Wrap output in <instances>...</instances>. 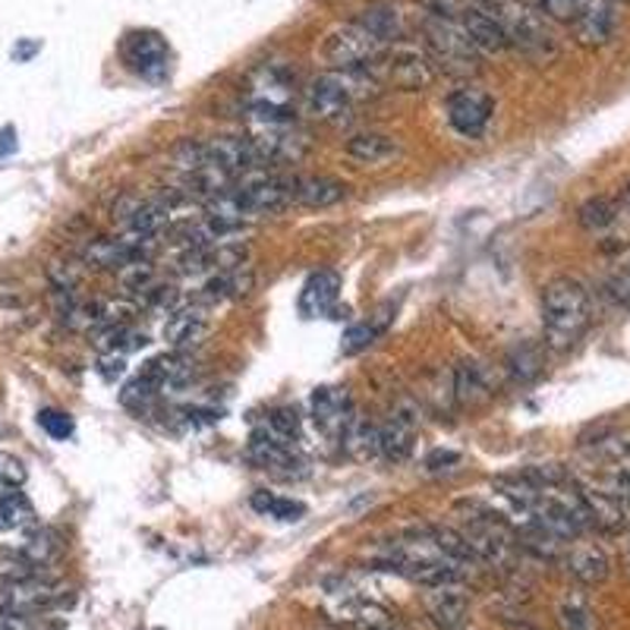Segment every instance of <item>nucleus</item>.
Wrapping results in <instances>:
<instances>
[{
    "mask_svg": "<svg viewBox=\"0 0 630 630\" xmlns=\"http://www.w3.org/2000/svg\"><path fill=\"white\" fill-rule=\"evenodd\" d=\"M382 83L370 70H328L306 88V110L322 124H348L366 102L378 98Z\"/></svg>",
    "mask_w": 630,
    "mask_h": 630,
    "instance_id": "nucleus-1",
    "label": "nucleus"
},
{
    "mask_svg": "<svg viewBox=\"0 0 630 630\" xmlns=\"http://www.w3.org/2000/svg\"><path fill=\"white\" fill-rule=\"evenodd\" d=\"M592 322L587 287L574 278H555L543 290V334L552 350H570Z\"/></svg>",
    "mask_w": 630,
    "mask_h": 630,
    "instance_id": "nucleus-2",
    "label": "nucleus"
},
{
    "mask_svg": "<svg viewBox=\"0 0 630 630\" xmlns=\"http://www.w3.org/2000/svg\"><path fill=\"white\" fill-rule=\"evenodd\" d=\"M455 13H435L433 10L423 17V22H419L423 47H426L435 70H441L448 76H473L482 54L477 51V44L470 42V35L463 32V25L457 22Z\"/></svg>",
    "mask_w": 630,
    "mask_h": 630,
    "instance_id": "nucleus-3",
    "label": "nucleus"
},
{
    "mask_svg": "<svg viewBox=\"0 0 630 630\" xmlns=\"http://www.w3.org/2000/svg\"><path fill=\"white\" fill-rule=\"evenodd\" d=\"M495 17L501 20L508 47H514L526 61L545 64V61H552L558 54V42H555V32L548 29V20H545L540 10L526 7L523 0L501 3Z\"/></svg>",
    "mask_w": 630,
    "mask_h": 630,
    "instance_id": "nucleus-4",
    "label": "nucleus"
},
{
    "mask_svg": "<svg viewBox=\"0 0 630 630\" xmlns=\"http://www.w3.org/2000/svg\"><path fill=\"white\" fill-rule=\"evenodd\" d=\"M372 76L378 83H388L404 92H423L435 83L438 70L429 61L426 47L410 42H394L385 47V54L378 57V64L372 70Z\"/></svg>",
    "mask_w": 630,
    "mask_h": 630,
    "instance_id": "nucleus-5",
    "label": "nucleus"
},
{
    "mask_svg": "<svg viewBox=\"0 0 630 630\" xmlns=\"http://www.w3.org/2000/svg\"><path fill=\"white\" fill-rule=\"evenodd\" d=\"M388 44H382L370 35L360 22L334 25L322 42V57L331 70H375L378 57L385 54Z\"/></svg>",
    "mask_w": 630,
    "mask_h": 630,
    "instance_id": "nucleus-6",
    "label": "nucleus"
},
{
    "mask_svg": "<svg viewBox=\"0 0 630 630\" xmlns=\"http://www.w3.org/2000/svg\"><path fill=\"white\" fill-rule=\"evenodd\" d=\"M416 438H419V404L410 397H401L378 423V451L392 463H404L414 457Z\"/></svg>",
    "mask_w": 630,
    "mask_h": 630,
    "instance_id": "nucleus-7",
    "label": "nucleus"
},
{
    "mask_svg": "<svg viewBox=\"0 0 630 630\" xmlns=\"http://www.w3.org/2000/svg\"><path fill=\"white\" fill-rule=\"evenodd\" d=\"M492 114H495L492 95L477 86L457 88L455 95L448 98V124H451V130L460 132L463 139H479L482 132L489 130Z\"/></svg>",
    "mask_w": 630,
    "mask_h": 630,
    "instance_id": "nucleus-8",
    "label": "nucleus"
},
{
    "mask_svg": "<svg viewBox=\"0 0 630 630\" xmlns=\"http://www.w3.org/2000/svg\"><path fill=\"white\" fill-rule=\"evenodd\" d=\"M120 57L132 73H139L149 83H161L168 76V66H171L168 42L158 32H130L120 44Z\"/></svg>",
    "mask_w": 630,
    "mask_h": 630,
    "instance_id": "nucleus-9",
    "label": "nucleus"
},
{
    "mask_svg": "<svg viewBox=\"0 0 630 630\" xmlns=\"http://www.w3.org/2000/svg\"><path fill=\"white\" fill-rule=\"evenodd\" d=\"M253 149L259 158V168H284V164H297L309 152V139L303 132L290 130V124L284 127H261L253 139Z\"/></svg>",
    "mask_w": 630,
    "mask_h": 630,
    "instance_id": "nucleus-10",
    "label": "nucleus"
},
{
    "mask_svg": "<svg viewBox=\"0 0 630 630\" xmlns=\"http://www.w3.org/2000/svg\"><path fill=\"white\" fill-rule=\"evenodd\" d=\"M237 193L246 202L249 215H278V212H284L293 202L290 183L281 180V177H268L265 168H256V171L243 174Z\"/></svg>",
    "mask_w": 630,
    "mask_h": 630,
    "instance_id": "nucleus-11",
    "label": "nucleus"
},
{
    "mask_svg": "<svg viewBox=\"0 0 630 630\" xmlns=\"http://www.w3.org/2000/svg\"><path fill=\"white\" fill-rule=\"evenodd\" d=\"M457 410H479L495 397V372L479 360H463L455 372Z\"/></svg>",
    "mask_w": 630,
    "mask_h": 630,
    "instance_id": "nucleus-12",
    "label": "nucleus"
},
{
    "mask_svg": "<svg viewBox=\"0 0 630 630\" xmlns=\"http://www.w3.org/2000/svg\"><path fill=\"white\" fill-rule=\"evenodd\" d=\"M577 492L584 499V508H587L589 523L592 530H602V533H621L628 526V511L624 504L615 499L609 485H592V482H577Z\"/></svg>",
    "mask_w": 630,
    "mask_h": 630,
    "instance_id": "nucleus-13",
    "label": "nucleus"
},
{
    "mask_svg": "<svg viewBox=\"0 0 630 630\" xmlns=\"http://www.w3.org/2000/svg\"><path fill=\"white\" fill-rule=\"evenodd\" d=\"M423 606H426V615L433 618L438 630H460L467 624V615H470V602L457 584L429 587V592L423 596Z\"/></svg>",
    "mask_w": 630,
    "mask_h": 630,
    "instance_id": "nucleus-14",
    "label": "nucleus"
},
{
    "mask_svg": "<svg viewBox=\"0 0 630 630\" xmlns=\"http://www.w3.org/2000/svg\"><path fill=\"white\" fill-rule=\"evenodd\" d=\"M574 25V35L577 42L587 44V47H602L611 42L615 29H618V13H615V0H587V7L577 13Z\"/></svg>",
    "mask_w": 630,
    "mask_h": 630,
    "instance_id": "nucleus-15",
    "label": "nucleus"
},
{
    "mask_svg": "<svg viewBox=\"0 0 630 630\" xmlns=\"http://www.w3.org/2000/svg\"><path fill=\"white\" fill-rule=\"evenodd\" d=\"M455 17L463 25V32L470 35V42L477 44L479 54H499V51L508 47L504 29H501V20L495 13H489L482 7H473V3H463Z\"/></svg>",
    "mask_w": 630,
    "mask_h": 630,
    "instance_id": "nucleus-16",
    "label": "nucleus"
},
{
    "mask_svg": "<svg viewBox=\"0 0 630 630\" xmlns=\"http://www.w3.org/2000/svg\"><path fill=\"white\" fill-rule=\"evenodd\" d=\"M205 152H209V161L215 164L217 171H224L227 177H243L259 168L253 142L243 139V136H215L205 146Z\"/></svg>",
    "mask_w": 630,
    "mask_h": 630,
    "instance_id": "nucleus-17",
    "label": "nucleus"
},
{
    "mask_svg": "<svg viewBox=\"0 0 630 630\" xmlns=\"http://www.w3.org/2000/svg\"><path fill=\"white\" fill-rule=\"evenodd\" d=\"M249 457L253 463L261 470H271V473H293L300 467V457L293 451L290 441H284L281 435H275L268 426L253 433L249 438Z\"/></svg>",
    "mask_w": 630,
    "mask_h": 630,
    "instance_id": "nucleus-18",
    "label": "nucleus"
},
{
    "mask_svg": "<svg viewBox=\"0 0 630 630\" xmlns=\"http://www.w3.org/2000/svg\"><path fill=\"white\" fill-rule=\"evenodd\" d=\"M567 574L574 580H580L584 587H596L602 580H609L611 574V558L602 545L596 543H574L565 552Z\"/></svg>",
    "mask_w": 630,
    "mask_h": 630,
    "instance_id": "nucleus-19",
    "label": "nucleus"
},
{
    "mask_svg": "<svg viewBox=\"0 0 630 630\" xmlns=\"http://www.w3.org/2000/svg\"><path fill=\"white\" fill-rule=\"evenodd\" d=\"M341 300V275L334 268L312 271L300 290V312L306 319H322Z\"/></svg>",
    "mask_w": 630,
    "mask_h": 630,
    "instance_id": "nucleus-20",
    "label": "nucleus"
},
{
    "mask_svg": "<svg viewBox=\"0 0 630 630\" xmlns=\"http://www.w3.org/2000/svg\"><path fill=\"white\" fill-rule=\"evenodd\" d=\"M57 599V587L42 577H25L20 584H7L0 589V611H39Z\"/></svg>",
    "mask_w": 630,
    "mask_h": 630,
    "instance_id": "nucleus-21",
    "label": "nucleus"
},
{
    "mask_svg": "<svg viewBox=\"0 0 630 630\" xmlns=\"http://www.w3.org/2000/svg\"><path fill=\"white\" fill-rule=\"evenodd\" d=\"M309 407H312L316 426L331 435H341L344 423H348L350 414H353V404H350L348 392H344V388H331V385L316 388V392H312V401H309Z\"/></svg>",
    "mask_w": 630,
    "mask_h": 630,
    "instance_id": "nucleus-22",
    "label": "nucleus"
},
{
    "mask_svg": "<svg viewBox=\"0 0 630 630\" xmlns=\"http://www.w3.org/2000/svg\"><path fill=\"white\" fill-rule=\"evenodd\" d=\"M344 154L363 168H382L401 154V146L385 132H356L344 142Z\"/></svg>",
    "mask_w": 630,
    "mask_h": 630,
    "instance_id": "nucleus-23",
    "label": "nucleus"
},
{
    "mask_svg": "<svg viewBox=\"0 0 630 630\" xmlns=\"http://www.w3.org/2000/svg\"><path fill=\"white\" fill-rule=\"evenodd\" d=\"M290 193L306 209H331L348 199V186L334 177H297L290 180Z\"/></svg>",
    "mask_w": 630,
    "mask_h": 630,
    "instance_id": "nucleus-24",
    "label": "nucleus"
},
{
    "mask_svg": "<svg viewBox=\"0 0 630 630\" xmlns=\"http://www.w3.org/2000/svg\"><path fill=\"white\" fill-rule=\"evenodd\" d=\"M205 334H209V319L202 309H177L164 322V341L180 353L199 348Z\"/></svg>",
    "mask_w": 630,
    "mask_h": 630,
    "instance_id": "nucleus-25",
    "label": "nucleus"
},
{
    "mask_svg": "<svg viewBox=\"0 0 630 630\" xmlns=\"http://www.w3.org/2000/svg\"><path fill=\"white\" fill-rule=\"evenodd\" d=\"M341 445L353 460L382 457V451H378V423H372L370 416L353 410L348 423H344V429H341Z\"/></svg>",
    "mask_w": 630,
    "mask_h": 630,
    "instance_id": "nucleus-26",
    "label": "nucleus"
},
{
    "mask_svg": "<svg viewBox=\"0 0 630 630\" xmlns=\"http://www.w3.org/2000/svg\"><path fill=\"white\" fill-rule=\"evenodd\" d=\"M356 22L382 44L404 42V20H401V10L392 3H372L356 17Z\"/></svg>",
    "mask_w": 630,
    "mask_h": 630,
    "instance_id": "nucleus-27",
    "label": "nucleus"
},
{
    "mask_svg": "<svg viewBox=\"0 0 630 630\" xmlns=\"http://www.w3.org/2000/svg\"><path fill=\"white\" fill-rule=\"evenodd\" d=\"M132 259H136L132 249L120 237H98L83 249V261L88 268H98V271H120Z\"/></svg>",
    "mask_w": 630,
    "mask_h": 630,
    "instance_id": "nucleus-28",
    "label": "nucleus"
},
{
    "mask_svg": "<svg viewBox=\"0 0 630 630\" xmlns=\"http://www.w3.org/2000/svg\"><path fill=\"white\" fill-rule=\"evenodd\" d=\"M433 530V540L435 545L445 552V558L457 567V570H467V567H479V558L473 555V548L467 545V540L460 536V530L457 526H429Z\"/></svg>",
    "mask_w": 630,
    "mask_h": 630,
    "instance_id": "nucleus-29",
    "label": "nucleus"
},
{
    "mask_svg": "<svg viewBox=\"0 0 630 630\" xmlns=\"http://www.w3.org/2000/svg\"><path fill=\"white\" fill-rule=\"evenodd\" d=\"M558 628L562 630H599L596 609L584 592H567L558 602Z\"/></svg>",
    "mask_w": 630,
    "mask_h": 630,
    "instance_id": "nucleus-30",
    "label": "nucleus"
},
{
    "mask_svg": "<svg viewBox=\"0 0 630 630\" xmlns=\"http://www.w3.org/2000/svg\"><path fill=\"white\" fill-rule=\"evenodd\" d=\"M423 397H426V404H429V410H435L438 416L451 414L457 410V401H455V378H451V372H435L433 378L423 385Z\"/></svg>",
    "mask_w": 630,
    "mask_h": 630,
    "instance_id": "nucleus-31",
    "label": "nucleus"
},
{
    "mask_svg": "<svg viewBox=\"0 0 630 630\" xmlns=\"http://www.w3.org/2000/svg\"><path fill=\"white\" fill-rule=\"evenodd\" d=\"M253 508L265 514V517H275L284 523H297L306 517V504L293 499H278V495H268V492H256L253 495Z\"/></svg>",
    "mask_w": 630,
    "mask_h": 630,
    "instance_id": "nucleus-32",
    "label": "nucleus"
},
{
    "mask_svg": "<svg viewBox=\"0 0 630 630\" xmlns=\"http://www.w3.org/2000/svg\"><path fill=\"white\" fill-rule=\"evenodd\" d=\"M382 319H370V322H356V325L348 328V334H344V344H341V350L348 353V356H353V353H360V350L372 348L375 341H378V334L388 328V322H392V316L388 312H378Z\"/></svg>",
    "mask_w": 630,
    "mask_h": 630,
    "instance_id": "nucleus-33",
    "label": "nucleus"
},
{
    "mask_svg": "<svg viewBox=\"0 0 630 630\" xmlns=\"http://www.w3.org/2000/svg\"><path fill=\"white\" fill-rule=\"evenodd\" d=\"M508 372L517 378V382H536L540 375H543V353L540 348H533V344H521V348H514L508 353Z\"/></svg>",
    "mask_w": 630,
    "mask_h": 630,
    "instance_id": "nucleus-34",
    "label": "nucleus"
},
{
    "mask_svg": "<svg viewBox=\"0 0 630 630\" xmlns=\"http://www.w3.org/2000/svg\"><path fill=\"white\" fill-rule=\"evenodd\" d=\"M580 224L587 227V231H606L609 224H615V217H618V205L611 202V199H589L580 205Z\"/></svg>",
    "mask_w": 630,
    "mask_h": 630,
    "instance_id": "nucleus-35",
    "label": "nucleus"
},
{
    "mask_svg": "<svg viewBox=\"0 0 630 630\" xmlns=\"http://www.w3.org/2000/svg\"><path fill=\"white\" fill-rule=\"evenodd\" d=\"M32 504L22 499L20 492H10L7 499H0V526L3 530H13V526H25L32 523Z\"/></svg>",
    "mask_w": 630,
    "mask_h": 630,
    "instance_id": "nucleus-36",
    "label": "nucleus"
},
{
    "mask_svg": "<svg viewBox=\"0 0 630 630\" xmlns=\"http://www.w3.org/2000/svg\"><path fill=\"white\" fill-rule=\"evenodd\" d=\"M57 548H61L57 536H54L51 530H39V533L25 543L22 555H25V558H29L35 567H42V565H47L54 555H57Z\"/></svg>",
    "mask_w": 630,
    "mask_h": 630,
    "instance_id": "nucleus-37",
    "label": "nucleus"
},
{
    "mask_svg": "<svg viewBox=\"0 0 630 630\" xmlns=\"http://www.w3.org/2000/svg\"><path fill=\"white\" fill-rule=\"evenodd\" d=\"M268 429L293 445V438H300V414L293 407H278L268 414Z\"/></svg>",
    "mask_w": 630,
    "mask_h": 630,
    "instance_id": "nucleus-38",
    "label": "nucleus"
},
{
    "mask_svg": "<svg viewBox=\"0 0 630 630\" xmlns=\"http://www.w3.org/2000/svg\"><path fill=\"white\" fill-rule=\"evenodd\" d=\"M25 577H35V565L25 555H0V584H20Z\"/></svg>",
    "mask_w": 630,
    "mask_h": 630,
    "instance_id": "nucleus-39",
    "label": "nucleus"
},
{
    "mask_svg": "<svg viewBox=\"0 0 630 630\" xmlns=\"http://www.w3.org/2000/svg\"><path fill=\"white\" fill-rule=\"evenodd\" d=\"M540 3V13L545 20H558V22H574L577 13L587 7V0H536Z\"/></svg>",
    "mask_w": 630,
    "mask_h": 630,
    "instance_id": "nucleus-40",
    "label": "nucleus"
},
{
    "mask_svg": "<svg viewBox=\"0 0 630 630\" xmlns=\"http://www.w3.org/2000/svg\"><path fill=\"white\" fill-rule=\"evenodd\" d=\"M39 423H42V429L51 438H57V441H66L70 435H73V419L61 410H42L39 414Z\"/></svg>",
    "mask_w": 630,
    "mask_h": 630,
    "instance_id": "nucleus-41",
    "label": "nucleus"
},
{
    "mask_svg": "<svg viewBox=\"0 0 630 630\" xmlns=\"http://www.w3.org/2000/svg\"><path fill=\"white\" fill-rule=\"evenodd\" d=\"M25 467H22L20 457L13 455H0V485H10V489H17L25 482Z\"/></svg>",
    "mask_w": 630,
    "mask_h": 630,
    "instance_id": "nucleus-42",
    "label": "nucleus"
},
{
    "mask_svg": "<svg viewBox=\"0 0 630 630\" xmlns=\"http://www.w3.org/2000/svg\"><path fill=\"white\" fill-rule=\"evenodd\" d=\"M0 630H42L29 611H0Z\"/></svg>",
    "mask_w": 630,
    "mask_h": 630,
    "instance_id": "nucleus-43",
    "label": "nucleus"
},
{
    "mask_svg": "<svg viewBox=\"0 0 630 630\" xmlns=\"http://www.w3.org/2000/svg\"><path fill=\"white\" fill-rule=\"evenodd\" d=\"M457 463H460V455H457V451H433V455L426 457V467H429V470H455Z\"/></svg>",
    "mask_w": 630,
    "mask_h": 630,
    "instance_id": "nucleus-44",
    "label": "nucleus"
},
{
    "mask_svg": "<svg viewBox=\"0 0 630 630\" xmlns=\"http://www.w3.org/2000/svg\"><path fill=\"white\" fill-rule=\"evenodd\" d=\"M102 375H105V378L124 375V356H117V353L105 356V360H102Z\"/></svg>",
    "mask_w": 630,
    "mask_h": 630,
    "instance_id": "nucleus-45",
    "label": "nucleus"
},
{
    "mask_svg": "<svg viewBox=\"0 0 630 630\" xmlns=\"http://www.w3.org/2000/svg\"><path fill=\"white\" fill-rule=\"evenodd\" d=\"M624 205H628V209H630V186H628V190H624Z\"/></svg>",
    "mask_w": 630,
    "mask_h": 630,
    "instance_id": "nucleus-46",
    "label": "nucleus"
},
{
    "mask_svg": "<svg viewBox=\"0 0 630 630\" xmlns=\"http://www.w3.org/2000/svg\"><path fill=\"white\" fill-rule=\"evenodd\" d=\"M0 530H3V526H0Z\"/></svg>",
    "mask_w": 630,
    "mask_h": 630,
    "instance_id": "nucleus-47",
    "label": "nucleus"
}]
</instances>
